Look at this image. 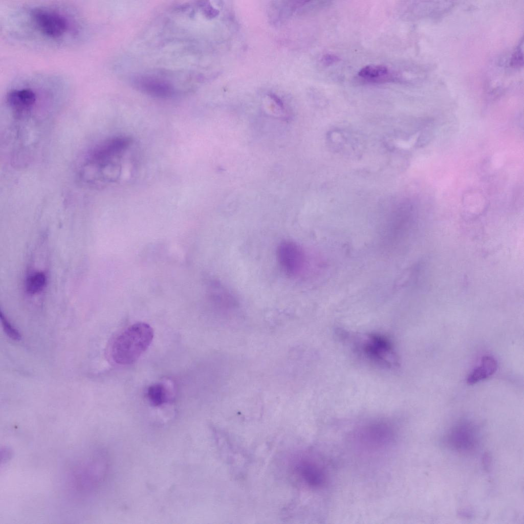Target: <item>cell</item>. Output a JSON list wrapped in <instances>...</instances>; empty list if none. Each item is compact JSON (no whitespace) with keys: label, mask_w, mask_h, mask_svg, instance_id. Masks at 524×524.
Listing matches in <instances>:
<instances>
[{"label":"cell","mask_w":524,"mask_h":524,"mask_svg":"<svg viewBox=\"0 0 524 524\" xmlns=\"http://www.w3.org/2000/svg\"><path fill=\"white\" fill-rule=\"evenodd\" d=\"M153 338V330L147 323L138 322L126 328L112 344L113 360L121 365L135 363L148 348Z\"/></svg>","instance_id":"2"},{"label":"cell","mask_w":524,"mask_h":524,"mask_svg":"<svg viewBox=\"0 0 524 524\" xmlns=\"http://www.w3.org/2000/svg\"><path fill=\"white\" fill-rule=\"evenodd\" d=\"M31 83H22L12 87L5 95V102L17 115L30 112L38 104L42 94L40 89Z\"/></svg>","instance_id":"5"},{"label":"cell","mask_w":524,"mask_h":524,"mask_svg":"<svg viewBox=\"0 0 524 524\" xmlns=\"http://www.w3.org/2000/svg\"><path fill=\"white\" fill-rule=\"evenodd\" d=\"M362 347L370 358L379 362L389 363L387 359L391 355V348L385 339L379 336H369L364 341Z\"/></svg>","instance_id":"10"},{"label":"cell","mask_w":524,"mask_h":524,"mask_svg":"<svg viewBox=\"0 0 524 524\" xmlns=\"http://www.w3.org/2000/svg\"><path fill=\"white\" fill-rule=\"evenodd\" d=\"M146 397L154 406H161L169 401V392L166 386L161 383L150 385L147 389Z\"/></svg>","instance_id":"12"},{"label":"cell","mask_w":524,"mask_h":524,"mask_svg":"<svg viewBox=\"0 0 524 524\" xmlns=\"http://www.w3.org/2000/svg\"><path fill=\"white\" fill-rule=\"evenodd\" d=\"M1 320L3 328L7 335L12 339L15 340H19L21 337L20 333L12 325L2 312H1Z\"/></svg>","instance_id":"15"},{"label":"cell","mask_w":524,"mask_h":524,"mask_svg":"<svg viewBox=\"0 0 524 524\" xmlns=\"http://www.w3.org/2000/svg\"><path fill=\"white\" fill-rule=\"evenodd\" d=\"M389 70L385 66L369 65L363 68L358 73L361 77L368 80L379 81L388 77Z\"/></svg>","instance_id":"13"},{"label":"cell","mask_w":524,"mask_h":524,"mask_svg":"<svg viewBox=\"0 0 524 524\" xmlns=\"http://www.w3.org/2000/svg\"><path fill=\"white\" fill-rule=\"evenodd\" d=\"M276 257L281 270L290 277L298 276L305 266V255L302 248L290 239L283 240L279 243Z\"/></svg>","instance_id":"7"},{"label":"cell","mask_w":524,"mask_h":524,"mask_svg":"<svg viewBox=\"0 0 524 524\" xmlns=\"http://www.w3.org/2000/svg\"><path fill=\"white\" fill-rule=\"evenodd\" d=\"M26 25L42 40L63 42L79 34L75 16L63 8L54 5L34 6L26 9Z\"/></svg>","instance_id":"1"},{"label":"cell","mask_w":524,"mask_h":524,"mask_svg":"<svg viewBox=\"0 0 524 524\" xmlns=\"http://www.w3.org/2000/svg\"><path fill=\"white\" fill-rule=\"evenodd\" d=\"M133 145L132 139L126 136L111 138L100 143L91 151L86 164L101 171L108 169L118 171Z\"/></svg>","instance_id":"3"},{"label":"cell","mask_w":524,"mask_h":524,"mask_svg":"<svg viewBox=\"0 0 524 524\" xmlns=\"http://www.w3.org/2000/svg\"><path fill=\"white\" fill-rule=\"evenodd\" d=\"M47 282L46 274L42 272H36L30 274L26 279L25 289L30 295L41 292L45 288Z\"/></svg>","instance_id":"14"},{"label":"cell","mask_w":524,"mask_h":524,"mask_svg":"<svg viewBox=\"0 0 524 524\" xmlns=\"http://www.w3.org/2000/svg\"><path fill=\"white\" fill-rule=\"evenodd\" d=\"M337 60L338 58L337 57L331 55H328L327 56H325V57H324V61L329 64L331 62L336 61Z\"/></svg>","instance_id":"17"},{"label":"cell","mask_w":524,"mask_h":524,"mask_svg":"<svg viewBox=\"0 0 524 524\" xmlns=\"http://www.w3.org/2000/svg\"><path fill=\"white\" fill-rule=\"evenodd\" d=\"M135 86L142 92L159 98L171 96L173 89L167 82L149 76H140L135 79Z\"/></svg>","instance_id":"9"},{"label":"cell","mask_w":524,"mask_h":524,"mask_svg":"<svg viewBox=\"0 0 524 524\" xmlns=\"http://www.w3.org/2000/svg\"><path fill=\"white\" fill-rule=\"evenodd\" d=\"M522 49L520 47L517 49L513 57L512 63L514 66H519L522 63L523 60Z\"/></svg>","instance_id":"16"},{"label":"cell","mask_w":524,"mask_h":524,"mask_svg":"<svg viewBox=\"0 0 524 524\" xmlns=\"http://www.w3.org/2000/svg\"><path fill=\"white\" fill-rule=\"evenodd\" d=\"M291 474L296 481L304 487L319 490L327 483L326 470L318 461L309 455L299 456L291 467Z\"/></svg>","instance_id":"4"},{"label":"cell","mask_w":524,"mask_h":524,"mask_svg":"<svg viewBox=\"0 0 524 524\" xmlns=\"http://www.w3.org/2000/svg\"><path fill=\"white\" fill-rule=\"evenodd\" d=\"M446 440L450 447L457 451H470L474 449L478 442L476 428L472 424L458 423L450 429Z\"/></svg>","instance_id":"8"},{"label":"cell","mask_w":524,"mask_h":524,"mask_svg":"<svg viewBox=\"0 0 524 524\" xmlns=\"http://www.w3.org/2000/svg\"><path fill=\"white\" fill-rule=\"evenodd\" d=\"M498 363L491 356L486 355L482 357L478 365L475 367L467 378V383L474 385L493 375L497 369Z\"/></svg>","instance_id":"11"},{"label":"cell","mask_w":524,"mask_h":524,"mask_svg":"<svg viewBox=\"0 0 524 524\" xmlns=\"http://www.w3.org/2000/svg\"><path fill=\"white\" fill-rule=\"evenodd\" d=\"M395 434V429L391 425L384 422H376L359 430L356 438L364 448L377 450L390 445L394 441Z\"/></svg>","instance_id":"6"}]
</instances>
